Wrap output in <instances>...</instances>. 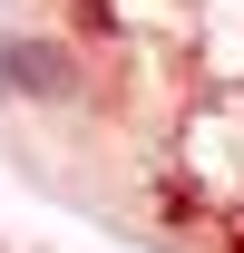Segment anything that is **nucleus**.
<instances>
[{
	"label": "nucleus",
	"instance_id": "f257e3e1",
	"mask_svg": "<svg viewBox=\"0 0 244 253\" xmlns=\"http://www.w3.org/2000/svg\"><path fill=\"white\" fill-rule=\"evenodd\" d=\"M0 107H88V59L59 30H0Z\"/></svg>",
	"mask_w": 244,
	"mask_h": 253
}]
</instances>
